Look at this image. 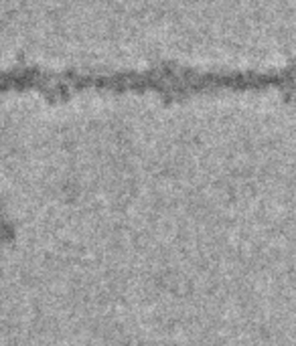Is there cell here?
<instances>
[{"label":"cell","mask_w":296,"mask_h":346,"mask_svg":"<svg viewBox=\"0 0 296 346\" xmlns=\"http://www.w3.org/2000/svg\"><path fill=\"white\" fill-rule=\"evenodd\" d=\"M101 95H106V69H101Z\"/></svg>","instance_id":"cell-2"},{"label":"cell","mask_w":296,"mask_h":346,"mask_svg":"<svg viewBox=\"0 0 296 346\" xmlns=\"http://www.w3.org/2000/svg\"><path fill=\"white\" fill-rule=\"evenodd\" d=\"M97 95H101V69H97Z\"/></svg>","instance_id":"cell-1"}]
</instances>
